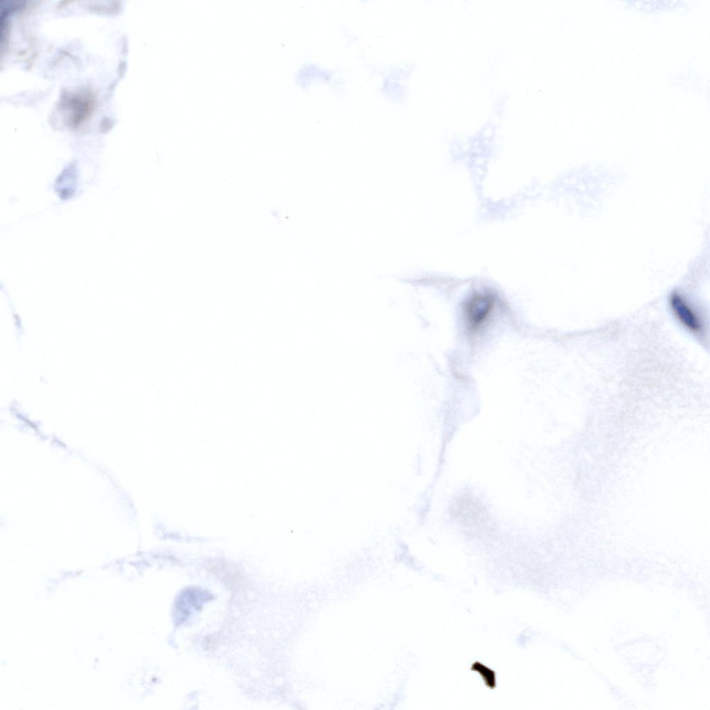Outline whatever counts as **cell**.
<instances>
[{"instance_id":"7a4b0ae2","label":"cell","mask_w":710,"mask_h":710,"mask_svg":"<svg viewBox=\"0 0 710 710\" xmlns=\"http://www.w3.org/2000/svg\"><path fill=\"white\" fill-rule=\"evenodd\" d=\"M452 514L460 523L468 526H476L484 523L487 519L485 508L469 496L460 497L452 505Z\"/></svg>"},{"instance_id":"6da1fadb","label":"cell","mask_w":710,"mask_h":710,"mask_svg":"<svg viewBox=\"0 0 710 710\" xmlns=\"http://www.w3.org/2000/svg\"><path fill=\"white\" fill-rule=\"evenodd\" d=\"M496 304V296L490 292L475 293L463 306L464 320L469 333L478 332L490 318Z\"/></svg>"},{"instance_id":"3957f363","label":"cell","mask_w":710,"mask_h":710,"mask_svg":"<svg viewBox=\"0 0 710 710\" xmlns=\"http://www.w3.org/2000/svg\"><path fill=\"white\" fill-rule=\"evenodd\" d=\"M670 309L677 320L695 334L702 331V323L696 312L679 293H673L669 299Z\"/></svg>"}]
</instances>
